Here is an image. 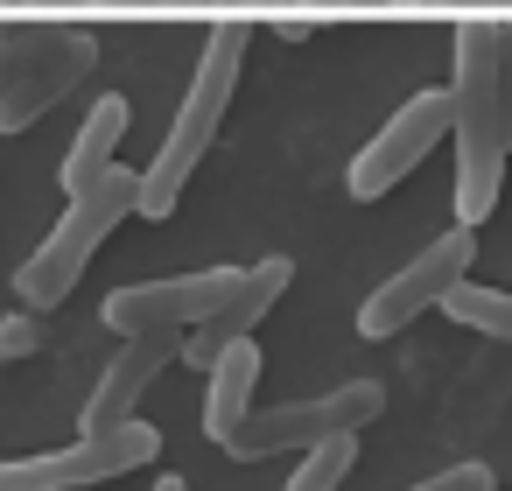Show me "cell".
Listing matches in <instances>:
<instances>
[{
	"mask_svg": "<svg viewBox=\"0 0 512 491\" xmlns=\"http://www.w3.org/2000/svg\"><path fill=\"white\" fill-rule=\"evenodd\" d=\"M288 281H295V260H288V253L239 267V288L225 295V309H218V316H204L197 330H183V365L211 372V365H218V358H225L239 337H253V330L267 323V309L288 295Z\"/></svg>",
	"mask_w": 512,
	"mask_h": 491,
	"instance_id": "9",
	"label": "cell"
},
{
	"mask_svg": "<svg viewBox=\"0 0 512 491\" xmlns=\"http://www.w3.org/2000/svg\"><path fill=\"white\" fill-rule=\"evenodd\" d=\"M470 260H477V232L449 225L442 239H428L407 267H393V281H379V288L365 295V309H358V337L386 344V337H393V330H407L414 316L442 309V302H449V288L470 274Z\"/></svg>",
	"mask_w": 512,
	"mask_h": 491,
	"instance_id": "6",
	"label": "cell"
},
{
	"mask_svg": "<svg viewBox=\"0 0 512 491\" xmlns=\"http://www.w3.org/2000/svg\"><path fill=\"white\" fill-rule=\"evenodd\" d=\"M211 386H204V435L211 442H225L246 414H253V386H260V344L253 337H239L211 372H204Z\"/></svg>",
	"mask_w": 512,
	"mask_h": 491,
	"instance_id": "13",
	"label": "cell"
},
{
	"mask_svg": "<svg viewBox=\"0 0 512 491\" xmlns=\"http://www.w3.org/2000/svg\"><path fill=\"white\" fill-rule=\"evenodd\" d=\"M50 43H57V22H0V92H8Z\"/></svg>",
	"mask_w": 512,
	"mask_h": 491,
	"instance_id": "16",
	"label": "cell"
},
{
	"mask_svg": "<svg viewBox=\"0 0 512 491\" xmlns=\"http://www.w3.org/2000/svg\"><path fill=\"white\" fill-rule=\"evenodd\" d=\"M183 358V330H148V337H120L113 365L99 372L92 400H85V435H106L120 421H134V407L148 400V386Z\"/></svg>",
	"mask_w": 512,
	"mask_h": 491,
	"instance_id": "11",
	"label": "cell"
},
{
	"mask_svg": "<svg viewBox=\"0 0 512 491\" xmlns=\"http://www.w3.org/2000/svg\"><path fill=\"white\" fill-rule=\"evenodd\" d=\"M155 491H190V484H183V477H162V484H155Z\"/></svg>",
	"mask_w": 512,
	"mask_h": 491,
	"instance_id": "20",
	"label": "cell"
},
{
	"mask_svg": "<svg viewBox=\"0 0 512 491\" xmlns=\"http://www.w3.org/2000/svg\"><path fill=\"white\" fill-rule=\"evenodd\" d=\"M498 134L512 155V22H498Z\"/></svg>",
	"mask_w": 512,
	"mask_h": 491,
	"instance_id": "19",
	"label": "cell"
},
{
	"mask_svg": "<svg viewBox=\"0 0 512 491\" xmlns=\"http://www.w3.org/2000/svg\"><path fill=\"white\" fill-rule=\"evenodd\" d=\"M134 211H141V176H134V169H113V176H99L92 190L64 197L57 232L29 253V267L15 274V295H22L29 309H57V302L78 288L85 260H92V253L134 218Z\"/></svg>",
	"mask_w": 512,
	"mask_h": 491,
	"instance_id": "3",
	"label": "cell"
},
{
	"mask_svg": "<svg viewBox=\"0 0 512 491\" xmlns=\"http://www.w3.org/2000/svg\"><path fill=\"white\" fill-rule=\"evenodd\" d=\"M155 456H162V428H148L134 414V421H120L106 435H78L71 449L0 463V491H85V484H113L127 470H148Z\"/></svg>",
	"mask_w": 512,
	"mask_h": 491,
	"instance_id": "5",
	"label": "cell"
},
{
	"mask_svg": "<svg viewBox=\"0 0 512 491\" xmlns=\"http://www.w3.org/2000/svg\"><path fill=\"white\" fill-rule=\"evenodd\" d=\"M92 64H99V36L92 29H57V43L0 92V134H29L50 106H64L85 78H92Z\"/></svg>",
	"mask_w": 512,
	"mask_h": 491,
	"instance_id": "10",
	"label": "cell"
},
{
	"mask_svg": "<svg viewBox=\"0 0 512 491\" xmlns=\"http://www.w3.org/2000/svg\"><path fill=\"white\" fill-rule=\"evenodd\" d=\"M246 43H253L246 22H225V29L204 36V57H197V78H190V92H183V106H176V120H169V141H162V155L141 169V211H134V218H155V225H162V218L183 204V190H190L197 162L211 155V141H218V127H225V106H232V92H239Z\"/></svg>",
	"mask_w": 512,
	"mask_h": 491,
	"instance_id": "2",
	"label": "cell"
},
{
	"mask_svg": "<svg viewBox=\"0 0 512 491\" xmlns=\"http://www.w3.org/2000/svg\"><path fill=\"white\" fill-rule=\"evenodd\" d=\"M386 414V386L379 379H337L330 393L309 400H281V407H253L218 449L232 463H267V456H309L337 435H365Z\"/></svg>",
	"mask_w": 512,
	"mask_h": 491,
	"instance_id": "4",
	"label": "cell"
},
{
	"mask_svg": "<svg viewBox=\"0 0 512 491\" xmlns=\"http://www.w3.org/2000/svg\"><path fill=\"white\" fill-rule=\"evenodd\" d=\"M351 463H358V435H337V442L309 449V456L295 463V477H288L281 491H337V484L351 477Z\"/></svg>",
	"mask_w": 512,
	"mask_h": 491,
	"instance_id": "15",
	"label": "cell"
},
{
	"mask_svg": "<svg viewBox=\"0 0 512 491\" xmlns=\"http://www.w3.org/2000/svg\"><path fill=\"white\" fill-rule=\"evenodd\" d=\"M239 288V267H197V274H169V281H134L113 288L99 302V323L113 337H148V330H197L204 316L225 309V295Z\"/></svg>",
	"mask_w": 512,
	"mask_h": 491,
	"instance_id": "8",
	"label": "cell"
},
{
	"mask_svg": "<svg viewBox=\"0 0 512 491\" xmlns=\"http://www.w3.org/2000/svg\"><path fill=\"white\" fill-rule=\"evenodd\" d=\"M449 120H456V106H449V85H428V92H414L358 155H351V176H344V190L358 197V204H372V197H393V183H407L428 155H435V141L449 134Z\"/></svg>",
	"mask_w": 512,
	"mask_h": 491,
	"instance_id": "7",
	"label": "cell"
},
{
	"mask_svg": "<svg viewBox=\"0 0 512 491\" xmlns=\"http://www.w3.org/2000/svg\"><path fill=\"white\" fill-rule=\"evenodd\" d=\"M29 351H43V323H36V309L0 316V358H29Z\"/></svg>",
	"mask_w": 512,
	"mask_h": 491,
	"instance_id": "18",
	"label": "cell"
},
{
	"mask_svg": "<svg viewBox=\"0 0 512 491\" xmlns=\"http://www.w3.org/2000/svg\"><path fill=\"white\" fill-rule=\"evenodd\" d=\"M442 309H449V323H463V330H477V337H505V344H512V295H505V288L456 281Z\"/></svg>",
	"mask_w": 512,
	"mask_h": 491,
	"instance_id": "14",
	"label": "cell"
},
{
	"mask_svg": "<svg viewBox=\"0 0 512 491\" xmlns=\"http://www.w3.org/2000/svg\"><path fill=\"white\" fill-rule=\"evenodd\" d=\"M449 141H456V225L477 232L505 190V134H498V22L456 29V78H449Z\"/></svg>",
	"mask_w": 512,
	"mask_h": 491,
	"instance_id": "1",
	"label": "cell"
},
{
	"mask_svg": "<svg viewBox=\"0 0 512 491\" xmlns=\"http://www.w3.org/2000/svg\"><path fill=\"white\" fill-rule=\"evenodd\" d=\"M127 127H134V106H127L120 92L92 99V113H85V127H78V141H71L64 169H57L64 197H78V190H92L99 176H113V169H120V141H127Z\"/></svg>",
	"mask_w": 512,
	"mask_h": 491,
	"instance_id": "12",
	"label": "cell"
},
{
	"mask_svg": "<svg viewBox=\"0 0 512 491\" xmlns=\"http://www.w3.org/2000/svg\"><path fill=\"white\" fill-rule=\"evenodd\" d=\"M414 491H498V477H491L484 463H449V470H435V477H421Z\"/></svg>",
	"mask_w": 512,
	"mask_h": 491,
	"instance_id": "17",
	"label": "cell"
}]
</instances>
